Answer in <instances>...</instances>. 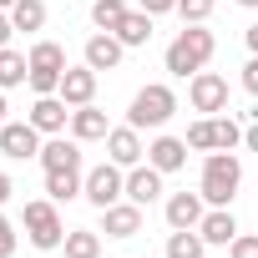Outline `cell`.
<instances>
[{"mask_svg":"<svg viewBox=\"0 0 258 258\" xmlns=\"http://www.w3.org/2000/svg\"><path fill=\"white\" fill-rule=\"evenodd\" d=\"M238 182H243V162H238V152H208V162H203V182H198L203 203L228 208L233 192H238Z\"/></svg>","mask_w":258,"mask_h":258,"instance_id":"6da1fadb","label":"cell"},{"mask_svg":"<svg viewBox=\"0 0 258 258\" xmlns=\"http://www.w3.org/2000/svg\"><path fill=\"white\" fill-rule=\"evenodd\" d=\"M213 51H218L213 31L187 26V31H177V41L167 46V71H172V76H198V71L213 61Z\"/></svg>","mask_w":258,"mask_h":258,"instance_id":"7a4b0ae2","label":"cell"},{"mask_svg":"<svg viewBox=\"0 0 258 258\" xmlns=\"http://www.w3.org/2000/svg\"><path fill=\"white\" fill-rule=\"evenodd\" d=\"M177 111V96H172V86H162V81H152V86H142L137 96H132V106H126V121L137 126H162L167 116Z\"/></svg>","mask_w":258,"mask_h":258,"instance_id":"3957f363","label":"cell"},{"mask_svg":"<svg viewBox=\"0 0 258 258\" xmlns=\"http://www.w3.org/2000/svg\"><path fill=\"white\" fill-rule=\"evenodd\" d=\"M66 76V51L56 41H36L31 46V91L36 96H56Z\"/></svg>","mask_w":258,"mask_h":258,"instance_id":"277c9868","label":"cell"},{"mask_svg":"<svg viewBox=\"0 0 258 258\" xmlns=\"http://www.w3.org/2000/svg\"><path fill=\"white\" fill-rule=\"evenodd\" d=\"M26 233H31V243L36 248H61L66 243V228H61V213H56V203H26Z\"/></svg>","mask_w":258,"mask_h":258,"instance_id":"5b68a950","label":"cell"},{"mask_svg":"<svg viewBox=\"0 0 258 258\" xmlns=\"http://www.w3.org/2000/svg\"><path fill=\"white\" fill-rule=\"evenodd\" d=\"M121 192H126V177H121V167H116V162H101V167H91V172H86V192H81V198H86L91 208H111Z\"/></svg>","mask_w":258,"mask_h":258,"instance_id":"8992f818","label":"cell"},{"mask_svg":"<svg viewBox=\"0 0 258 258\" xmlns=\"http://www.w3.org/2000/svg\"><path fill=\"white\" fill-rule=\"evenodd\" d=\"M0 152L26 162V157H41V126L36 121H6L0 126Z\"/></svg>","mask_w":258,"mask_h":258,"instance_id":"52a82bcc","label":"cell"},{"mask_svg":"<svg viewBox=\"0 0 258 258\" xmlns=\"http://www.w3.org/2000/svg\"><path fill=\"white\" fill-rule=\"evenodd\" d=\"M187 101H192V111H228V81L218 71H198L187 81Z\"/></svg>","mask_w":258,"mask_h":258,"instance_id":"ba28073f","label":"cell"},{"mask_svg":"<svg viewBox=\"0 0 258 258\" xmlns=\"http://www.w3.org/2000/svg\"><path fill=\"white\" fill-rule=\"evenodd\" d=\"M142 137H137V126L132 121H126V126H111V132H106V157L116 162V167H137L142 162Z\"/></svg>","mask_w":258,"mask_h":258,"instance_id":"9c48e42d","label":"cell"},{"mask_svg":"<svg viewBox=\"0 0 258 258\" xmlns=\"http://www.w3.org/2000/svg\"><path fill=\"white\" fill-rule=\"evenodd\" d=\"M101 228H106V238H137L142 233V208L132 198L111 203V208H101Z\"/></svg>","mask_w":258,"mask_h":258,"instance_id":"30bf717a","label":"cell"},{"mask_svg":"<svg viewBox=\"0 0 258 258\" xmlns=\"http://www.w3.org/2000/svg\"><path fill=\"white\" fill-rule=\"evenodd\" d=\"M66 106H86L91 96H96V71L91 66H66V76H61V91H56Z\"/></svg>","mask_w":258,"mask_h":258,"instance_id":"8fae6325","label":"cell"},{"mask_svg":"<svg viewBox=\"0 0 258 258\" xmlns=\"http://www.w3.org/2000/svg\"><path fill=\"white\" fill-rule=\"evenodd\" d=\"M162 177H167V172H157L152 162H147V167H132V172H126V198H132L137 208L157 203V192H162Z\"/></svg>","mask_w":258,"mask_h":258,"instance_id":"7c38bea8","label":"cell"},{"mask_svg":"<svg viewBox=\"0 0 258 258\" xmlns=\"http://www.w3.org/2000/svg\"><path fill=\"white\" fill-rule=\"evenodd\" d=\"M31 121L41 126V132H66V121H71V106L61 101V96H36V106H31Z\"/></svg>","mask_w":258,"mask_h":258,"instance_id":"4fadbf2b","label":"cell"},{"mask_svg":"<svg viewBox=\"0 0 258 258\" xmlns=\"http://www.w3.org/2000/svg\"><path fill=\"white\" fill-rule=\"evenodd\" d=\"M121 51H126V46H121L111 31H101V36L86 41V66H91V71H111V66H121Z\"/></svg>","mask_w":258,"mask_h":258,"instance_id":"5bb4252c","label":"cell"},{"mask_svg":"<svg viewBox=\"0 0 258 258\" xmlns=\"http://www.w3.org/2000/svg\"><path fill=\"white\" fill-rule=\"evenodd\" d=\"M203 223V192H172L167 198V228H198Z\"/></svg>","mask_w":258,"mask_h":258,"instance_id":"9a60e30c","label":"cell"},{"mask_svg":"<svg viewBox=\"0 0 258 258\" xmlns=\"http://www.w3.org/2000/svg\"><path fill=\"white\" fill-rule=\"evenodd\" d=\"M111 126H106V111H96L91 101L86 106H71V137L76 142H96V137H106Z\"/></svg>","mask_w":258,"mask_h":258,"instance_id":"2e32d148","label":"cell"},{"mask_svg":"<svg viewBox=\"0 0 258 258\" xmlns=\"http://www.w3.org/2000/svg\"><path fill=\"white\" fill-rule=\"evenodd\" d=\"M147 162H152L157 172H177V167L187 162V142H182V137H157V142L147 147Z\"/></svg>","mask_w":258,"mask_h":258,"instance_id":"e0dca14e","label":"cell"},{"mask_svg":"<svg viewBox=\"0 0 258 258\" xmlns=\"http://www.w3.org/2000/svg\"><path fill=\"white\" fill-rule=\"evenodd\" d=\"M41 167H46V172H71V167H81V147L66 142V137H51V142L41 147Z\"/></svg>","mask_w":258,"mask_h":258,"instance_id":"ac0fdd59","label":"cell"},{"mask_svg":"<svg viewBox=\"0 0 258 258\" xmlns=\"http://www.w3.org/2000/svg\"><path fill=\"white\" fill-rule=\"evenodd\" d=\"M198 233H203V243H218V248H228V243L238 238V223H233V213H228V208H213V213H203Z\"/></svg>","mask_w":258,"mask_h":258,"instance_id":"d6986e66","label":"cell"},{"mask_svg":"<svg viewBox=\"0 0 258 258\" xmlns=\"http://www.w3.org/2000/svg\"><path fill=\"white\" fill-rule=\"evenodd\" d=\"M111 36H116L121 46H147V41H152V16H147V11H126Z\"/></svg>","mask_w":258,"mask_h":258,"instance_id":"ffe728a7","label":"cell"},{"mask_svg":"<svg viewBox=\"0 0 258 258\" xmlns=\"http://www.w3.org/2000/svg\"><path fill=\"white\" fill-rule=\"evenodd\" d=\"M46 192H51V203H71V198H81V192H86L81 167H71V172H46Z\"/></svg>","mask_w":258,"mask_h":258,"instance_id":"44dd1931","label":"cell"},{"mask_svg":"<svg viewBox=\"0 0 258 258\" xmlns=\"http://www.w3.org/2000/svg\"><path fill=\"white\" fill-rule=\"evenodd\" d=\"M21 81H31V56L0 46V91H11V86H21Z\"/></svg>","mask_w":258,"mask_h":258,"instance_id":"7402d4cb","label":"cell"},{"mask_svg":"<svg viewBox=\"0 0 258 258\" xmlns=\"http://www.w3.org/2000/svg\"><path fill=\"white\" fill-rule=\"evenodd\" d=\"M203 253H208V243H203L198 228H172V238H167V258H203Z\"/></svg>","mask_w":258,"mask_h":258,"instance_id":"603a6c76","label":"cell"},{"mask_svg":"<svg viewBox=\"0 0 258 258\" xmlns=\"http://www.w3.org/2000/svg\"><path fill=\"white\" fill-rule=\"evenodd\" d=\"M61 248H66V258H96V253H101V233H91V228H71Z\"/></svg>","mask_w":258,"mask_h":258,"instance_id":"cb8c5ba5","label":"cell"},{"mask_svg":"<svg viewBox=\"0 0 258 258\" xmlns=\"http://www.w3.org/2000/svg\"><path fill=\"white\" fill-rule=\"evenodd\" d=\"M11 21H16V31H41L46 26V0H16Z\"/></svg>","mask_w":258,"mask_h":258,"instance_id":"d4e9b609","label":"cell"},{"mask_svg":"<svg viewBox=\"0 0 258 258\" xmlns=\"http://www.w3.org/2000/svg\"><path fill=\"white\" fill-rule=\"evenodd\" d=\"M121 16H126V0H91V21H96V31H116Z\"/></svg>","mask_w":258,"mask_h":258,"instance_id":"484cf974","label":"cell"},{"mask_svg":"<svg viewBox=\"0 0 258 258\" xmlns=\"http://www.w3.org/2000/svg\"><path fill=\"white\" fill-rule=\"evenodd\" d=\"M243 142V126L233 116H213V152H233Z\"/></svg>","mask_w":258,"mask_h":258,"instance_id":"4316f807","label":"cell"},{"mask_svg":"<svg viewBox=\"0 0 258 258\" xmlns=\"http://www.w3.org/2000/svg\"><path fill=\"white\" fill-rule=\"evenodd\" d=\"M213 6H218V0H177V16H182L187 26H203V21L213 16Z\"/></svg>","mask_w":258,"mask_h":258,"instance_id":"83f0119b","label":"cell"},{"mask_svg":"<svg viewBox=\"0 0 258 258\" xmlns=\"http://www.w3.org/2000/svg\"><path fill=\"white\" fill-rule=\"evenodd\" d=\"M187 147H198V152H213V116L187 126Z\"/></svg>","mask_w":258,"mask_h":258,"instance_id":"f1b7e54d","label":"cell"},{"mask_svg":"<svg viewBox=\"0 0 258 258\" xmlns=\"http://www.w3.org/2000/svg\"><path fill=\"white\" fill-rule=\"evenodd\" d=\"M228 258H258V238H253V233H238V238L228 243Z\"/></svg>","mask_w":258,"mask_h":258,"instance_id":"f546056e","label":"cell"},{"mask_svg":"<svg viewBox=\"0 0 258 258\" xmlns=\"http://www.w3.org/2000/svg\"><path fill=\"white\" fill-rule=\"evenodd\" d=\"M11 253H16V228L0 218V258H11Z\"/></svg>","mask_w":258,"mask_h":258,"instance_id":"4dcf8cb0","label":"cell"},{"mask_svg":"<svg viewBox=\"0 0 258 258\" xmlns=\"http://www.w3.org/2000/svg\"><path fill=\"white\" fill-rule=\"evenodd\" d=\"M243 91H248V96H258V56L243 66Z\"/></svg>","mask_w":258,"mask_h":258,"instance_id":"1f68e13d","label":"cell"},{"mask_svg":"<svg viewBox=\"0 0 258 258\" xmlns=\"http://www.w3.org/2000/svg\"><path fill=\"white\" fill-rule=\"evenodd\" d=\"M142 11L147 16H167V11H177V0H142Z\"/></svg>","mask_w":258,"mask_h":258,"instance_id":"d6a6232c","label":"cell"},{"mask_svg":"<svg viewBox=\"0 0 258 258\" xmlns=\"http://www.w3.org/2000/svg\"><path fill=\"white\" fill-rule=\"evenodd\" d=\"M11 36H16V21H11V11H0V46H11Z\"/></svg>","mask_w":258,"mask_h":258,"instance_id":"836d02e7","label":"cell"},{"mask_svg":"<svg viewBox=\"0 0 258 258\" xmlns=\"http://www.w3.org/2000/svg\"><path fill=\"white\" fill-rule=\"evenodd\" d=\"M243 147H248V152H258V121H248V126H243Z\"/></svg>","mask_w":258,"mask_h":258,"instance_id":"e575fe53","label":"cell"},{"mask_svg":"<svg viewBox=\"0 0 258 258\" xmlns=\"http://www.w3.org/2000/svg\"><path fill=\"white\" fill-rule=\"evenodd\" d=\"M248 51H253V56H258V21H253V26H248Z\"/></svg>","mask_w":258,"mask_h":258,"instance_id":"d590c367","label":"cell"},{"mask_svg":"<svg viewBox=\"0 0 258 258\" xmlns=\"http://www.w3.org/2000/svg\"><path fill=\"white\" fill-rule=\"evenodd\" d=\"M11 192H16V187H11V177H6V172H0V203H6Z\"/></svg>","mask_w":258,"mask_h":258,"instance_id":"8d00e7d4","label":"cell"},{"mask_svg":"<svg viewBox=\"0 0 258 258\" xmlns=\"http://www.w3.org/2000/svg\"><path fill=\"white\" fill-rule=\"evenodd\" d=\"M0 126H6V96H0Z\"/></svg>","mask_w":258,"mask_h":258,"instance_id":"74e56055","label":"cell"},{"mask_svg":"<svg viewBox=\"0 0 258 258\" xmlns=\"http://www.w3.org/2000/svg\"><path fill=\"white\" fill-rule=\"evenodd\" d=\"M238 6H248V11H258V0H238Z\"/></svg>","mask_w":258,"mask_h":258,"instance_id":"f35d334b","label":"cell"},{"mask_svg":"<svg viewBox=\"0 0 258 258\" xmlns=\"http://www.w3.org/2000/svg\"><path fill=\"white\" fill-rule=\"evenodd\" d=\"M11 6H16V0H0V11H11Z\"/></svg>","mask_w":258,"mask_h":258,"instance_id":"ab89813d","label":"cell"}]
</instances>
